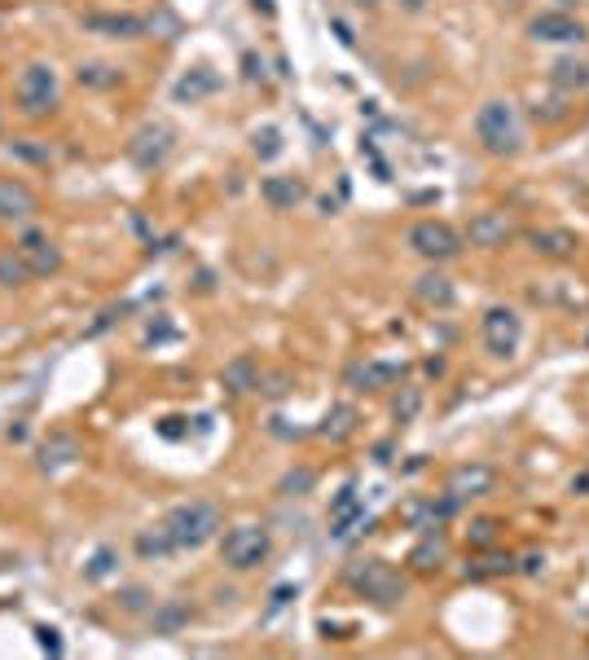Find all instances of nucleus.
Here are the masks:
<instances>
[{
	"mask_svg": "<svg viewBox=\"0 0 589 660\" xmlns=\"http://www.w3.org/2000/svg\"><path fill=\"white\" fill-rule=\"evenodd\" d=\"M163 524H168V533H172V541H176V555H181V551L207 546L212 537L221 533L224 515L212 498H190V502H176V507L163 515Z\"/></svg>",
	"mask_w": 589,
	"mask_h": 660,
	"instance_id": "obj_1",
	"label": "nucleus"
},
{
	"mask_svg": "<svg viewBox=\"0 0 589 660\" xmlns=\"http://www.w3.org/2000/svg\"><path fill=\"white\" fill-rule=\"evenodd\" d=\"M475 141L480 150L492 159H515L523 146V132H519V115L506 98H492L475 110Z\"/></svg>",
	"mask_w": 589,
	"mask_h": 660,
	"instance_id": "obj_2",
	"label": "nucleus"
},
{
	"mask_svg": "<svg viewBox=\"0 0 589 660\" xmlns=\"http://www.w3.org/2000/svg\"><path fill=\"white\" fill-rule=\"evenodd\" d=\"M62 106V88H57V71L49 62H26L18 79H14V110L23 119H49Z\"/></svg>",
	"mask_w": 589,
	"mask_h": 660,
	"instance_id": "obj_3",
	"label": "nucleus"
},
{
	"mask_svg": "<svg viewBox=\"0 0 589 660\" xmlns=\"http://www.w3.org/2000/svg\"><path fill=\"white\" fill-rule=\"evenodd\" d=\"M347 585L356 590V594H366L369 603H378V608H396L400 599H405V577L396 572L392 563H383V559H361V563H352L347 568Z\"/></svg>",
	"mask_w": 589,
	"mask_h": 660,
	"instance_id": "obj_4",
	"label": "nucleus"
},
{
	"mask_svg": "<svg viewBox=\"0 0 589 660\" xmlns=\"http://www.w3.org/2000/svg\"><path fill=\"white\" fill-rule=\"evenodd\" d=\"M269 551H273V537L264 524H233L221 537V559H224V568H233V572L260 568L269 559Z\"/></svg>",
	"mask_w": 589,
	"mask_h": 660,
	"instance_id": "obj_5",
	"label": "nucleus"
},
{
	"mask_svg": "<svg viewBox=\"0 0 589 660\" xmlns=\"http://www.w3.org/2000/svg\"><path fill=\"white\" fill-rule=\"evenodd\" d=\"M405 242H409V252L431 260V264H444V260H453V255L462 252V238L444 221H418V225H409Z\"/></svg>",
	"mask_w": 589,
	"mask_h": 660,
	"instance_id": "obj_6",
	"label": "nucleus"
},
{
	"mask_svg": "<svg viewBox=\"0 0 589 660\" xmlns=\"http://www.w3.org/2000/svg\"><path fill=\"white\" fill-rule=\"evenodd\" d=\"M480 330H484V344H489L492 356H515L519 339H523V322H519V313L511 304H492L484 308V317H480Z\"/></svg>",
	"mask_w": 589,
	"mask_h": 660,
	"instance_id": "obj_7",
	"label": "nucleus"
},
{
	"mask_svg": "<svg viewBox=\"0 0 589 660\" xmlns=\"http://www.w3.org/2000/svg\"><path fill=\"white\" fill-rule=\"evenodd\" d=\"M172 146H176V132L168 124H141L132 132V141H128V159H132L141 172H154V168L168 163Z\"/></svg>",
	"mask_w": 589,
	"mask_h": 660,
	"instance_id": "obj_8",
	"label": "nucleus"
},
{
	"mask_svg": "<svg viewBox=\"0 0 589 660\" xmlns=\"http://www.w3.org/2000/svg\"><path fill=\"white\" fill-rule=\"evenodd\" d=\"M18 255L26 260L31 278H53V273L62 269L57 242H53L49 233H40V229H23V233H18Z\"/></svg>",
	"mask_w": 589,
	"mask_h": 660,
	"instance_id": "obj_9",
	"label": "nucleus"
},
{
	"mask_svg": "<svg viewBox=\"0 0 589 660\" xmlns=\"http://www.w3.org/2000/svg\"><path fill=\"white\" fill-rule=\"evenodd\" d=\"M40 211V199H36V190L18 177H0V221H9V225H26L31 216Z\"/></svg>",
	"mask_w": 589,
	"mask_h": 660,
	"instance_id": "obj_10",
	"label": "nucleus"
},
{
	"mask_svg": "<svg viewBox=\"0 0 589 660\" xmlns=\"http://www.w3.org/2000/svg\"><path fill=\"white\" fill-rule=\"evenodd\" d=\"M79 26L93 31V36H106V40H141L146 36L141 14H84Z\"/></svg>",
	"mask_w": 589,
	"mask_h": 660,
	"instance_id": "obj_11",
	"label": "nucleus"
},
{
	"mask_svg": "<svg viewBox=\"0 0 589 660\" xmlns=\"http://www.w3.org/2000/svg\"><path fill=\"white\" fill-rule=\"evenodd\" d=\"M467 238H470V247L492 252V247H506V242L515 238V225H511L506 211H480V216H470Z\"/></svg>",
	"mask_w": 589,
	"mask_h": 660,
	"instance_id": "obj_12",
	"label": "nucleus"
},
{
	"mask_svg": "<svg viewBox=\"0 0 589 660\" xmlns=\"http://www.w3.org/2000/svg\"><path fill=\"white\" fill-rule=\"evenodd\" d=\"M489 489H492V467H484V462H462V467H453V471H449V484H444V493L458 498V502L484 498Z\"/></svg>",
	"mask_w": 589,
	"mask_h": 660,
	"instance_id": "obj_13",
	"label": "nucleus"
},
{
	"mask_svg": "<svg viewBox=\"0 0 589 660\" xmlns=\"http://www.w3.org/2000/svg\"><path fill=\"white\" fill-rule=\"evenodd\" d=\"M260 199L273 207V211H291L308 199V185L299 177H264L260 180Z\"/></svg>",
	"mask_w": 589,
	"mask_h": 660,
	"instance_id": "obj_14",
	"label": "nucleus"
},
{
	"mask_svg": "<svg viewBox=\"0 0 589 660\" xmlns=\"http://www.w3.org/2000/svg\"><path fill=\"white\" fill-rule=\"evenodd\" d=\"M221 88V76L212 71V67H194V71H185V76L172 84V98L181 106H194V102H202V98H212Z\"/></svg>",
	"mask_w": 589,
	"mask_h": 660,
	"instance_id": "obj_15",
	"label": "nucleus"
},
{
	"mask_svg": "<svg viewBox=\"0 0 589 660\" xmlns=\"http://www.w3.org/2000/svg\"><path fill=\"white\" fill-rule=\"evenodd\" d=\"M40 471H62V467H71V462H79L84 458V449H79V440H75L71 432H53L45 445H40Z\"/></svg>",
	"mask_w": 589,
	"mask_h": 660,
	"instance_id": "obj_16",
	"label": "nucleus"
},
{
	"mask_svg": "<svg viewBox=\"0 0 589 660\" xmlns=\"http://www.w3.org/2000/svg\"><path fill=\"white\" fill-rule=\"evenodd\" d=\"M132 551L146 559V563H163V559L176 555V541H172V533H168V524L159 520V524H150V529H141V533L132 537Z\"/></svg>",
	"mask_w": 589,
	"mask_h": 660,
	"instance_id": "obj_17",
	"label": "nucleus"
},
{
	"mask_svg": "<svg viewBox=\"0 0 589 660\" xmlns=\"http://www.w3.org/2000/svg\"><path fill=\"white\" fill-rule=\"evenodd\" d=\"M528 242H532L537 255H550V260L576 255V233L572 229H528Z\"/></svg>",
	"mask_w": 589,
	"mask_h": 660,
	"instance_id": "obj_18",
	"label": "nucleus"
},
{
	"mask_svg": "<svg viewBox=\"0 0 589 660\" xmlns=\"http://www.w3.org/2000/svg\"><path fill=\"white\" fill-rule=\"evenodd\" d=\"M221 383L233 392V397H246V392H260V366H255V356H233L229 366H224Z\"/></svg>",
	"mask_w": 589,
	"mask_h": 660,
	"instance_id": "obj_19",
	"label": "nucleus"
},
{
	"mask_svg": "<svg viewBox=\"0 0 589 660\" xmlns=\"http://www.w3.org/2000/svg\"><path fill=\"white\" fill-rule=\"evenodd\" d=\"M532 40H581L585 36V26L576 23V18H567V14H541V18H532Z\"/></svg>",
	"mask_w": 589,
	"mask_h": 660,
	"instance_id": "obj_20",
	"label": "nucleus"
},
{
	"mask_svg": "<svg viewBox=\"0 0 589 660\" xmlns=\"http://www.w3.org/2000/svg\"><path fill=\"white\" fill-rule=\"evenodd\" d=\"M356 423H361V414H356V406H330V414L321 418V428H317V436H326V440H347V436L356 432Z\"/></svg>",
	"mask_w": 589,
	"mask_h": 660,
	"instance_id": "obj_21",
	"label": "nucleus"
},
{
	"mask_svg": "<svg viewBox=\"0 0 589 660\" xmlns=\"http://www.w3.org/2000/svg\"><path fill=\"white\" fill-rule=\"evenodd\" d=\"M414 295L422 300V304H431V308H449L453 300H458L453 282L444 278V273H422V278L414 282Z\"/></svg>",
	"mask_w": 589,
	"mask_h": 660,
	"instance_id": "obj_22",
	"label": "nucleus"
},
{
	"mask_svg": "<svg viewBox=\"0 0 589 660\" xmlns=\"http://www.w3.org/2000/svg\"><path fill=\"white\" fill-rule=\"evenodd\" d=\"M75 79H79V88H98V93H106V88H119L123 71L119 67H110V62H79V67H75Z\"/></svg>",
	"mask_w": 589,
	"mask_h": 660,
	"instance_id": "obj_23",
	"label": "nucleus"
},
{
	"mask_svg": "<svg viewBox=\"0 0 589 660\" xmlns=\"http://www.w3.org/2000/svg\"><path fill=\"white\" fill-rule=\"evenodd\" d=\"M440 563H444V537L431 529V533L409 551V568H414V572H436Z\"/></svg>",
	"mask_w": 589,
	"mask_h": 660,
	"instance_id": "obj_24",
	"label": "nucleus"
},
{
	"mask_svg": "<svg viewBox=\"0 0 589 660\" xmlns=\"http://www.w3.org/2000/svg\"><path fill=\"white\" fill-rule=\"evenodd\" d=\"M400 375H405V366H392V361H369V366H356V370H352V383H356L361 392H374V387L400 379Z\"/></svg>",
	"mask_w": 589,
	"mask_h": 660,
	"instance_id": "obj_25",
	"label": "nucleus"
},
{
	"mask_svg": "<svg viewBox=\"0 0 589 660\" xmlns=\"http://www.w3.org/2000/svg\"><path fill=\"white\" fill-rule=\"evenodd\" d=\"M79 572H84V582H110V577L119 572V551H115V546H98Z\"/></svg>",
	"mask_w": 589,
	"mask_h": 660,
	"instance_id": "obj_26",
	"label": "nucleus"
},
{
	"mask_svg": "<svg viewBox=\"0 0 589 660\" xmlns=\"http://www.w3.org/2000/svg\"><path fill=\"white\" fill-rule=\"evenodd\" d=\"M26 282H31V269H26V260L18 255V247L0 252V291H18Z\"/></svg>",
	"mask_w": 589,
	"mask_h": 660,
	"instance_id": "obj_27",
	"label": "nucleus"
},
{
	"mask_svg": "<svg viewBox=\"0 0 589 660\" xmlns=\"http://www.w3.org/2000/svg\"><path fill=\"white\" fill-rule=\"evenodd\" d=\"M185 621H190V608H185V603H163V608H154V616H150V625H154V634H176V630H181V625H185Z\"/></svg>",
	"mask_w": 589,
	"mask_h": 660,
	"instance_id": "obj_28",
	"label": "nucleus"
},
{
	"mask_svg": "<svg viewBox=\"0 0 589 660\" xmlns=\"http://www.w3.org/2000/svg\"><path fill=\"white\" fill-rule=\"evenodd\" d=\"M313 484H317V471H313V467H291V471L277 480V493H282V498H304V493H313Z\"/></svg>",
	"mask_w": 589,
	"mask_h": 660,
	"instance_id": "obj_29",
	"label": "nucleus"
},
{
	"mask_svg": "<svg viewBox=\"0 0 589 660\" xmlns=\"http://www.w3.org/2000/svg\"><path fill=\"white\" fill-rule=\"evenodd\" d=\"M501 572H515V559L511 555H497V551H489V555H480L475 563L467 568V577H501Z\"/></svg>",
	"mask_w": 589,
	"mask_h": 660,
	"instance_id": "obj_30",
	"label": "nucleus"
},
{
	"mask_svg": "<svg viewBox=\"0 0 589 660\" xmlns=\"http://www.w3.org/2000/svg\"><path fill=\"white\" fill-rule=\"evenodd\" d=\"M554 84H563V88H585L589 67L585 62H559V67H554Z\"/></svg>",
	"mask_w": 589,
	"mask_h": 660,
	"instance_id": "obj_31",
	"label": "nucleus"
},
{
	"mask_svg": "<svg viewBox=\"0 0 589 660\" xmlns=\"http://www.w3.org/2000/svg\"><path fill=\"white\" fill-rule=\"evenodd\" d=\"M251 146H255L260 159H277V154H282V132H277V128H255V132H251Z\"/></svg>",
	"mask_w": 589,
	"mask_h": 660,
	"instance_id": "obj_32",
	"label": "nucleus"
},
{
	"mask_svg": "<svg viewBox=\"0 0 589 660\" xmlns=\"http://www.w3.org/2000/svg\"><path fill=\"white\" fill-rule=\"evenodd\" d=\"M115 603H119L123 612H146L150 603H154V599H150V590H146V585H123V590H119V599H115Z\"/></svg>",
	"mask_w": 589,
	"mask_h": 660,
	"instance_id": "obj_33",
	"label": "nucleus"
},
{
	"mask_svg": "<svg viewBox=\"0 0 589 660\" xmlns=\"http://www.w3.org/2000/svg\"><path fill=\"white\" fill-rule=\"evenodd\" d=\"M497 520H470V529H467V537H470V546H492L497 541Z\"/></svg>",
	"mask_w": 589,
	"mask_h": 660,
	"instance_id": "obj_34",
	"label": "nucleus"
},
{
	"mask_svg": "<svg viewBox=\"0 0 589 660\" xmlns=\"http://www.w3.org/2000/svg\"><path fill=\"white\" fill-rule=\"evenodd\" d=\"M9 154H18V159H26V163H49V150H45V146H31V141H23V137L9 141Z\"/></svg>",
	"mask_w": 589,
	"mask_h": 660,
	"instance_id": "obj_35",
	"label": "nucleus"
},
{
	"mask_svg": "<svg viewBox=\"0 0 589 660\" xmlns=\"http://www.w3.org/2000/svg\"><path fill=\"white\" fill-rule=\"evenodd\" d=\"M418 406H422V397H418V387H405V397H396V418H400V423H409V418H414L418 414Z\"/></svg>",
	"mask_w": 589,
	"mask_h": 660,
	"instance_id": "obj_36",
	"label": "nucleus"
},
{
	"mask_svg": "<svg viewBox=\"0 0 589 660\" xmlns=\"http://www.w3.org/2000/svg\"><path fill=\"white\" fill-rule=\"evenodd\" d=\"M36 643H40L49 656H62V638H57V630H53V625H36Z\"/></svg>",
	"mask_w": 589,
	"mask_h": 660,
	"instance_id": "obj_37",
	"label": "nucleus"
},
{
	"mask_svg": "<svg viewBox=\"0 0 589 660\" xmlns=\"http://www.w3.org/2000/svg\"><path fill=\"white\" fill-rule=\"evenodd\" d=\"M146 31H163V40H172V36H176V18H172V14H150Z\"/></svg>",
	"mask_w": 589,
	"mask_h": 660,
	"instance_id": "obj_38",
	"label": "nucleus"
},
{
	"mask_svg": "<svg viewBox=\"0 0 589 660\" xmlns=\"http://www.w3.org/2000/svg\"><path fill=\"white\" fill-rule=\"evenodd\" d=\"M330 31L339 36V45H347V49H356V36H352V26H347L344 18H330Z\"/></svg>",
	"mask_w": 589,
	"mask_h": 660,
	"instance_id": "obj_39",
	"label": "nucleus"
},
{
	"mask_svg": "<svg viewBox=\"0 0 589 660\" xmlns=\"http://www.w3.org/2000/svg\"><path fill=\"white\" fill-rule=\"evenodd\" d=\"M260 383H269V387H260V392H269V397H286V392H291V379H286V375H273V379H260Z\"/></svg>",
	"mask_w": 589,
	"mask_h": 660,
	"instance_id": "obj_40",
	"label": "nucleus"
},
{
	"mask_svg": "<svg viewBox=\"0 0 589 660\" xmlns=\"http://www.w3.org/2000/svg\"><path fill=\"white\" fill-rule=\"evenodd\" d=\"M269 432H273V436H282V440H291V436H304L299 428H286V418H277V414L269 418Z\"/></svg>",
	"mask_w": 589,
	"mask_h": 660,
	"instance_id": "obj_41",
	"label": "nucleus"
},
{
	"mask_svg": "<svg viewBox=\"0 0 589 660\" xmlns=\"http://www.w3.org/2000/svg\"><path fill=\"white\" fill-rule=\"evenodd\" d=\"M243 76H246V79H260V76H264V62H260L255 53H246V57H243Z\"/></svg>",
	"mask_w": 589,
	"mask_h": 660,
	"instance_id": "obj_42",
	"label": "nucleus"
},
{
	"mask_svg": "<svg viewBox=\"0 0 589 660\" xmlns=\"http://www.w3.org/2000/svg\"><path fill=\"white\" fill-rule=\"evenodd\" d=\"M291 594H294L291 585H277V590H273V612H277V608H286V599H291Z\"/></svg>",
	"mask_w": 589,
	"mask_h": 660,
	"instance_id": "obj_43",
	"label": "nucleus"
},
{
	"mask_svg": "<svg viewBox=\"0 0 589 660\" xmlns=\"http://www.w3.org/2000/svg\"><path fill=\"white\" fill-rule=\"evenodd\" d=\"M541 563H545V555H523V559H519V568H523V572H541Z\"/></svg>",
	"mask_w": 589,
	"mask_h": 660,
	"instance_id": "obj_44",
	"label": "nucleus"
},
{
	"mask_svg": "<svg viewBox=\"0 0 589 660\" xmlns=\"http://www.w3.org/2000/svg\"><path fill=\"white\" fill-rule=\"evenodd\" d=\"M572 493H581V498H589V471H581V476H572Z\"/></svg>",
	"mask_w": 589,
	"mask_h": 660,
	"instance_id": "obj_45",
	"label": "nucleus"
},
{
	"mask_svg": "<svg viewBox=\"0 0 589 660\" xmlns=\"http://www.w3.org/2000/svg\"><path fill=\"white\" fill-rule=\"evenodd\" d=\"M396 5H400V9H405V14H422V9H427V5H431V0H396Z\"/></svg>",
	"mask_w": 589,
	"mask_h": 660,
	"instance_id": "obj_46",
	"label": "nucleus"
},
{
	"mask_svg": "<svg viewBox=\"0 0 589 660\" xmlns=\"http://www.w3.org/2000/svg\"><path fill=\"white\" fill-rule=\"evenodd\" d=\"M347 5H352V9H374L378 0H347Z\"/></svg>",
	"mask_w": 589,
	"mask_h": 660,
	"instance_id": "obj_47",
	"label": "nucleus"
},
{
	"mask_svg": "<svg viewBox=\"0 0 589 660\" xmlns=\"http://www.w3.org/2000/svg\"><path fill=\"white\" fill-rule=\"evenodd\" d=\"M255 9H264V14H273V0H255Z\"/></svg>",
	"mask_w": 589,
	"mask_h": 660,
	"instance_id": "obj_48",
	"label": "nucleus"
}]
</instances>
